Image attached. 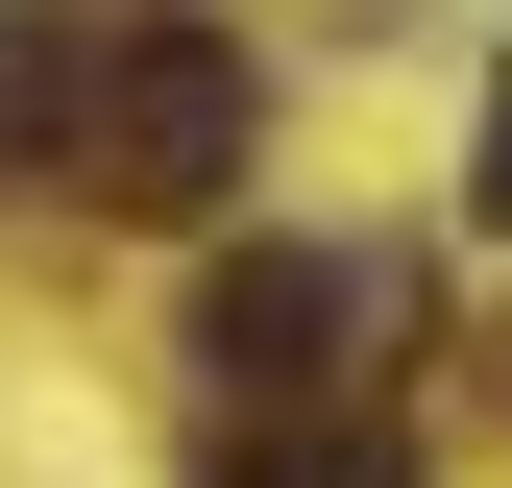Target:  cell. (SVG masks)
<instances>
[{"label":"cell","mask_w":512,"mask_h":488,"mask_svg":"<svg viewBox=\"0 0 512 488\" xmlns=\"http://www.w3.org/2000/svg\"><path fill=\"white\" fill-rule=\"evenodd\" d=\"M196 488H391V464H366V440H220Z\"/></svg>","instance_id":"obj_3"},{"label":"cell","mask_w":512,"mask_h":488,"mask_svg":"<svg viewBox=\"0 0 512 488\" xmlns=\"http://www.w3.org/2000/svg\"><path fill=\"white\" fill-rule=\"evenodd\" d=\"M244 147H269V74H244L220 25H122L98 74H74V171H98L122 220H220Z\"/></svg>","instance_id":"obj_1"},{"label":"cell","mask_w":512,"mask_h":488,"mask_svg":"<svg viewBox=\"0 0 512 488\" xmlns=\"http://www.w3.org/2000/svg\"><path fill=\"white\" fill-rule=\"evenodd\" d=\"M342 318H366V269H317V244H220V293H196V366L220 391H342Z\"/></svg>","instance_id":"obj_2"},{"label":"cell","mask_w":512,"mask_h":488,"mask_svg":"<svg viewBox=\"0 0 512 488\" xmlns=\"http://www.w3.org/2000/svg\"><path fill=\"white\" fill-rule=\"evenodd\" d=\"M488 220H512V122H488Z\"/></svg>","instance_id":"obj_4"}]
</instances>
